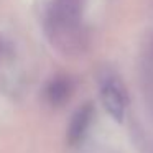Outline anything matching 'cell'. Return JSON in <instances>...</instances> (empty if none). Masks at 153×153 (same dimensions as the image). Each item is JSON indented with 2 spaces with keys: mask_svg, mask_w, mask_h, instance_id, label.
Returning <instances> with one entry per match:
<instances>
[{
  "mask_svg": "<svg viewBox=\"0 0 153 153\" xmlns=\"http://www.w3.org/2000/svg\"><path fill=\"white\" fill-rule=\"evenodd\" d=\"M82 8L54 0L45 15V33L58 51L76 56L86 46V33L81 20Z\"/></svg>",
  "mask_w": 153,
  "mask_h": 153,
  "instance_id": "6da1fadb",
  "label": "cell"
},
{
  "mask_svg": "<svg viewBox=\"0 0 153 153\" xmlns=\"http://www.w3.org/2000/svg\"><path fill=\"white\" fill-rule=\"evenodd\" d=\"M99 94L104 109L109 112V115L117 122H122L128 104L122 79L112 71L102 73L99 77Z\"/></svg>",
  "mask_w": 153,
  "mask_h": 153,
  "instance_id": "7a4b0ae2",
  "label": "cell"
},
{
  "mask_svg": "<svg viewBox=\"0 0 153 153\" xmlns=\"http://www.w3.org/2000/svg\"><path fill=\"white\" fill-rule=\"evenodd\" d=\"M91 120H92V105L91 104H84L74 112L69 122V128H68V142L71 145H76L84 138L91 125Z\"/></svg>",
  "mask_w": 153,
  "mask_h": 153,
  "instance_id": "3957f363",
  "label": "cell"
},
{
  "mask_svg": "<svg viewBox=\"0 0 153 153\" xmlns=\"http://www.w3.org/2000/svg\"><path fill=\"white\" fill-rule=\"evenodd\" d=\"M69 92H71V86H69V81L68 79H54L53 82L48 86V91H46V96H48V100L53 104H63L64 100L69 97Z\"/></svg>",
  "mask_w": 153,
  "mask_h": 153,
  "instance_id": "277c9868",
  "label": "cell"
},
{
  "mask_svg": "<svg viewBox=\"0 0 153 153\" xmlns=\"http://www.w3.org/2000/svg\"><path fill=\"white\" fill-rule=\"evenodd\" d=\"M59 2L73 5V7H77V8H82V4H84V0H59Z\"/></svg>",
  "mask_w": 153,
  "mask_h": 153,
  "instance_id": "5b68a950",
  "label": "cell"
}]
</instances>
